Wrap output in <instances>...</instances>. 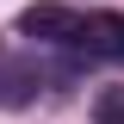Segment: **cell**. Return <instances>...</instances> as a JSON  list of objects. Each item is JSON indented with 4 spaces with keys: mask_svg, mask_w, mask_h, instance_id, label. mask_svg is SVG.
I'll list each match as a JSON object with an SVG mask.
<instances>
[{
    "mask_svg": "<svg viewBox=\"0 0 124 124\" xmlns=\"http://www.w3.org/2000/svg\"><path fill=\"white\" fill-rule=\"evenodd\" d=\"M93 124H124V87H99L93 93Z\"/></svg>",
    "mask_w": 124,
    "mask_h": 124,
    "instance_id": "3957f363",
    "label": "cell"
},
{
    "mask_svg": "<svg viewBox=\"0 0 124 124\" xmlns=\"http://www.w3.org/2000/svg\"><path fill=\"white\" fill-rule=\"evenodd\" d=\"M75 44L87 56H124V19L118 13H87L81 31H75Z\"/></svg>",
    "mask_w": 124,
    "mask_h": 124,
    "instance_id": "7a4b0ae2",
    "label": "cell"
},
{
    "mask_svg": "<svg viewBox=\"0 0 124 124\" xmlns=\"http://www.w3.org/2000/svg\"><path fill=\"white\" fill-rule=\"evenodd\" d=\"M19 31H25V37H50V44H62V37H75V31H81V13L44 0V6H25V13H19Z\"/></svg>",
    "mask_w": 124,
    "mask_h": 124,
    "instance_id": "6da1fadb",
    "label": "cell"
}]
</instances>
